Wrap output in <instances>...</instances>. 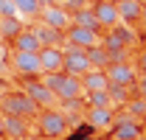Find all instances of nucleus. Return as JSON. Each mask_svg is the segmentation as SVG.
<instances>
[{
  "label": "nucleus",
  "mask_w": 146,
  "mask_h": 140,
  "mask_svg": "<svg viewBox=\"0 0 146 140\" xmlns=\"http://www.w3.org/2000/svg\"><path fill=\"white\" fill-rule=\"evenodd\" d=\"M34 121H36V132L42 137H65L70 132V121H68L65 109H59V104L56 106H42Z\"/></svg>",
  "instance_id": "obj_1"
},
{
  "label": "nucleus",
  "mask_w": 146,
  "mask_h": 140,
  "mask_svg": "<svg viewBox=\"0 0 146 140\" xmlns=\"http://www.w3.org/2000/svg\"><path fill=\"white\" fill-rule=\"evenodd\" d=\"M42 81H45V87L54 92L59 101H70V98H82V81H79V76H70V73H65V70H56V73H42L39 76Z\"/></svg>",
  "instance_id": "obj_2"
},
{
  "label": "nucleus",
  "mask_w": 146,
  "mask_h": 140,
  "mask_svg": "<svg viewBox=\"0 0 146 140\" xmlns=\"http://www.w3.org/2000/svg\"><path fill=\"white\" fill-rule=\"evenodd\" d=\"M39 106L31 101V95L25 90H6L0 98V115H20L25 121H34Z\"/></svg>",
  "instance_id": "obj_3"
},
{
  "label": "nucleus",
  "mask_w": 146,
  "mask_h": 140,
  "mask_svg": "<svg viewBox=\"0 0 146 140\" xmlns=\"http://www.w3.org/2000/svg\"><path fill=\"white\" fill-rule=\"evenodd\" d=\"M110 135H112V140H141L143 126H141V121H138L135 115L124 112V115H115V118H112Z\"/></svg>",
  "instance_id": "obj_4"
},
{
  "label": "nucleus",
  "mask_w": 146,
  "mask_h": 140,
  "mask_svg": "<svg viewBox=\"0 0 146 140\" xmlns=\"http://www.w3.org/2000/svg\"><path fill=\"white\" fill-rule=\"evenodd\" d=\"M9 67L17 73L20 79H31V76H42L39 70V59L31 51H9Z\"/></svg>",
  "instance_id": "obj_5"
},
{
  "label": "nucleus",
  "mask_w": 146,
  "mask_h": 140,
  "mask_svg": "<svg viewBox=\"0 0 146 140\" xmlns=\"http://www.w3.org/2000/svg\"><path fill=\"white\" fill-rule=\"evenodd\" d=\"M104 76H107L110 84H124V87H132L135 79H138V70L132 62H107L104 65Z\"/></svg>",
  "instance_id": "obj_6"
},
{
  "label": "nucleus",
  "mask_w": 146,
  "mask_h": 140,
  "mask_svg": "<svg viewBox=\"0 0 146 140\" xmlns=\"http://www.w3.org/2000/svg\"><path fill=\"white\" fill-rule=\"evenodd\" d=\"M132 42H135V36L129 31L127 25H112L107 28V34H101V45H104V51H129L132 48Z\"/></svg>",
  "instance_id": "obj_7"
},
{
  "label": "nucleus",
  "mask_w": 146,
  "mask_h": 140,
  "mask_svg": "<svg viewBox=\"0 0 146 140\" xmlns=\"http://www.w3.org/2000/svg\"><path fill=\"white\" fill-rule=\"evenodd\" d=\"M62 70L70 73V76H82V73H87V70H90V62H87L84 48L65 45V48H62Z\"/></svg>",
  "instance_id": "obj_8"
},
{
  "label": "nucleus",
  "mask_w": 146,
  "mask_h": 140,
  "mask_svg": "<svg viewBox=\"0 0 146 140\" xmlns=\"http://www.w3.org/2000/svg\"><path fill=\"white\" fill-rule=\"evenodd\" d=\"M23 90L31 95V101H34L39 109H42V106H56V104H59V98H56L54 92L45 87V81H42L39 76H31V79H25V81H23Z\"/></svg>",
  "instance_id": "obj_9"
},
{
  "label": "nucleus",
  "mask_w": 146,
  "mask_h": 140,
  "mask_svg": "<svg viewBox=\"0 0 146 140\" xmlns=\"http://www.w3.org/2000/svg\"><path fill=\"white\" fill-rule=\"evenodd\" d=\"M101 42V31H93V28H84V25H68L65 28V45H73V48H90V45H98Z\"/></svg>",
  "instance_id": "obj_10"
},
{
  "label": "nucleus",
  "mask_w": 146,
  "mask_h": 140,
  "mask_svg": "<svg viewBox=\"0 0 146 140\" xmlns=\"http://www.w3.org/2000/svg\"><path fill=\"white\" fill-rule=\"evenodd\" d=\"M90 9H93L96 22L101 25V31H107V28H112V25L121 22V20H118V6H115V0H96V3H90Z\"/></svg>",
  "instance_id": "obj_11"
},
{
  "label": "nucleus",
  "mask_w": 146,
  "mask_h": 140,
  "mask_svg": "<svg viewBox=\"0 0 146 140\" xmlns=\"http://www.w3.org/2000/svg\"><path fill=\"white\" fill-rule=\"evenodd\" d=\"M36 20L45 22V25H51V28H56V31H65L70 25V11L62 9V6H56V3H45Z\"/></svg>",
  "instance_id": "obj_12"
},
{
  "label": "nucleus",
  "mask_w": 146,
  "mask_h": 140,
  "mask_svg": "<svg viewBox=\"0 0 146 140\" xmlns=\"http://www.w3.org/2000/svg\"><path fill=\"white\" fill-rule=\"evenodd\" d=\"M36 59H39V70L42 73L62 70V45H42L36 51Z\"/></svg>",
  "instance_id": "obj_13"
},
{
  "label": "nucleus",
  "mask_w": 146,
  "mask_h": 140,
  "mask_svg": "<svg viewBox=\"0 0 146 140\" xmlns=\"http://www.w3.org/2000/svg\"><path fill=\"white\" fill-rule=\"evenodd\" d=\"M3 135L9 140H23L25 135H31V121L20 115H3Z\"/></svg>",
  "instance_id": "obj_14"
},
{
  "label": "nucleus",
  "mask_w": 146,
  "mask_h": 140,
  "mask_svg": "<svg viewBox=\"0 0 146 140\" xmlns=\"http://www.w3.org/2000/svg\"><path fill=\"white\" fill-rule=\"evenodd\" d=\"M112 118H115L112 106H84V121L90 129H110Z\"/></svg>",
  "instance_id": "obj_15"
},
{
  "label": "nucleus",
  "mask_w": 146,
  "mask_h": 140,
  "mask_svg": "<svg viewBox=\"0 0 146 140\" xmlns=\"http://www.w3.org/2000/svg\"><path fill=\"white\" fill-rule=\"evenodd\" d=\"M9 51H31V53H36L42 45H39V39H36V34H34V28H23L17 36H11L9 42Z\"/></svg>",
  "instance_id": "obj_16"
},
{
  "label": "nucleus",
  "mask_w": 146,
  "mask_h": 140,
  "mask_svg": "<svg viewBox=\"0 0 146 140\" xmlns=\"http://www.w3.org/2000/svg\"><path fill=\"white\" fill-rule=\"evenodd\" d=\"M118 6V20L124 25H135L141 20V11H143V0H115Z\"/></svg>",
  "instance_id": "obj_17"
},
{
  "label": "nucleus",
  "mask_w": 146,
  "mask_h": 140,
  "mask_svg": "<svg viewBox=\"0 0 146 140\" xmlns=\"http://www.w3.org/2000/svg\"><path fill=\"white\" fill-rule=\"evenodd\" d=\"M79 81H82V90L84 92H96V90H107V76H104V67H90L87 73H82L79 76Z\"/></svg>",
  "instance_id": "obj_18"
},
{
  "label": "nucleus",
  "mask_w": 146,
  "mask_h": 140,
  "mask_svg": "<svg viewBox=\"0 0 146 140\" xmlns=\"http://www.w3.org/2000/svg\"><path fill=\"white\" fill-rule=\"evenodd\" d=\"M31 28H34L39 45H62V42H65V31H56V28L45 25V22H36V25H31Z\"/></svg>",
  "instance_id": "obj_19"
},
{
  "label": "nucleus",
  "mask_w": 146,
  "mask_h": 140,
  "mask_svg": "<svg viewBox=\"0 0 146 140\" xmlns=\"http://www.w3.org/2000/svg\"><path fill=\"white\" fill-rule=\"evenodd\" d=\"M25 25H23V17L17 14H9V17H0V36H3V42H9L11 36H17Z\"/></svg>",
  "instance_id": "obj_20"
},
{
  "label": "nucleus",
  "mask_w": 146,
  "mask_h": 140,
  "mask_svg": "<svg viewBox=\"0 0 146 140\" xmlns=\"http://www.w3.org/2000/svg\"><path fill=\"white\" fill-rule=\"evenodd\" d=\"M14 3V11H17V17H28V20H34L39 17V11H42V0H11Z\"/></svg>",
  "instance_id": "obj_21"
},
{
  "label": "nucleus",
  "mask_w": 146,
  "mask_h": 140,
  "mask_svg": "<svg viewBox=\"0 0 146 140\" xmlns=\"http://www.w3.org/2000/svg\"><path fill=\"white\" fill-rule=\"evenodd\" d=\"M70 22H73V25H84V28H93V31H101V25L96 22V17H93V9H90V6L70 11Z\"/></svg>",
  "instance_id": "obj_22"
},
{
  "label": "nucleus",
  "mask_w": 146,
  "mask_h": 140,
  "mask_svg": "<svg viewBox=\"0 0 146 140\" xmlns=\"http://www.w3.org/2000/svg\"><path fill=\"white\" fill-rule=\"evenodd\" d=\"M87 53V62H90V67H104L110 59H107V51H104V45L98 42V45H90V48H84Z\"/></svg>",
  "instance_id": "obj_23"
},
{
  "label": "nucleus",
  "mask_w": 146,
  "mask_h": 140,
  "mask_svg": "<svg viewBox=\"0 0 146 140\" xmlns=\"http://www.w3.org/2000/svg\"><path fill=\"white\" fill-rule=\"evenodd\" d=\"M82 101H84V106H112V104H110L107 90H96V92H82Z\"/></svg>",
  "instance_id": "obj_24"
},
{
  "label": "nucleus",
  "mask_w": 146,
  "mask_h": 140,
  "mask_svg": "<svg viewBox=\"0 0 146 140\" xmlns=\"http://www.w3.org/2000/svg\"><path fill=\"white\" fill-rule=\"evenodd\" d=\"M107 95H110V104H127L129 87H124V84H107Z\"/></svg>",
  "instance_id": "obj_25"
},
{
  "label": "nucleus",
  "mask_w": 146,
  "mask_h": 140,
  "mask_svg": "<svg viewBox=\"0 0 146 140\" xmlns=\"http://www.w3.org/2000/svg\"><path fill=\"white\" fill-rule=\"evenodd\" d=\"M132 87L138 90V95H141V98H146V73H141V76L135 79V84H132Z\"/></svg>",
  "instance_id": "obj_26"
},
{
  "label": "nucleus",
  "mask_w": 146,
  "mask_h": 140,
  "mask_svg": "<svg viewBox=\"0 0 146 140\" xmlns=\"http://www.w3.org/2000/svg\"><path fill=\"white\" fill-rule=\"evenodd\" d=\"M135 70H138V76H141V73H146V51L138 53V59H135Z\"/></svg>",
  "instance_id": "obj_27"
},
{
  "label": "nucleus",
  "mask_w": 146,
  "mask_h": 140,
  "mask_svg": "<svg viewBox=\"0 0 146 140\" xmlns=\"http://www.w3.org/2000/svg\"><path fill=\"white\" fill-rule=\"evenodd\" d=\"M84 6H87V0H65V6H62V9L76 11V9H84Z\"/></svg>",
  "instance_id": "obj_28"
},
{
  "label": "nucleus",
  "mask_w": 146,
  "mask_h": 140,
  "mask_svg": "<svg viewBox=\"0 0 146 140\" xmlns=\"http://www.w3.org/2000/svg\"><path fill=\"white\" fill-rule=\"evenodd\" d=\"M6 59H9V45L0 42V62H6Z\"/></svg>",
  "instance_id": "obj_29"
},
{
  "label": "nucleus",
  "mask_w": 146,
  "mask_h": 140,
  "mask_svg": "<svg viewBox=\"0 0 146 140\" xmlns=\"http://www.w3.org/2000/svg\"><path fill=\"white\" fill-rule=\"evenodd\" d=\"M141 25H143V31H146V6H143V11H141V20H138Z\"/></svg>",
  "instance_id": "obj_30"
},
{
  "label": "nucleus",
  "mask_w": 146,
  "mask_h": 140,
  "mask_svg": "<svg viewBox=\"0 0 146 140\" xmlns=\"http://www.w3.org/2000/svg\"><path fill=\"white\" fill-rule=\"evenodd\" d=\"M6 137V135H3V115H0V140Z\"/></svg>",
  "instance_id": "obj_31"
},
{
  "label": "nucleus",
  "mask_w": 146,
  "mask_h": 140,
  "mask_svg": "<svg viewBox=\"0 0 146 140\" xmlns=\"http://www.w3.org/2000/svg\"><path fill=\"white\" fill-rule=\"evenodd\" d=\"M39 140H62V137H42V135H39Z\"/></svg>",
  "instance_id": "obj_32"
},
{
  "label": "nucleus",
  "mask_w": 146,
  "mask_h": 140,
  "mask_svg": "<svg viewBox=\"0 0 146 140\" xmlns=\"http://www.w3.org/2000/svg\"><path fill=\"white\" fill-rule=\"evenodd\" d=\"M23 140H39V137H31V135H25V137H23Z\"/></svg>",
  "instance_id": "obj_33"
},
{
  "label": "nucleus",
  "mask_w": 146,
  "mask_h": 140,
  "mask_svg": "<svg viewBox=\"0 0 146 140\" xmlns=\"http://www.w3.org/2000/svg\"><path fill=\"white\" fill-rule=\"evenodd\" d=\"M3 92H6V87H3V84H0V98H3Z\"/></svg>",
  "instance_id": "obj_34"
},
{
  "label": "nucleus",
  "mask_w": 146,
  "mask_h": 140,
  "mask_svg": "<svg viewBox=\"0 0 146 140\" xmlns=\"http://www.w3.org/2000/svg\"><path fill=\"white\" fill-rule=\"evenodd\" d=\"M143 115H146V98H143Z\"/></svg>",
  "instance_id": "obj_35"
},
{
  "label": "nucleus",
  "mask_w": 146,
  "mask_h": 140,
  "mask_svg": "<svg viewBox=\"0 0 146 140\" xmlns=\"http://www.w3.org/2000/svg\"><path fill=\"white\" fill-rule=\"evenodd\" d=\"M42 3H54V0H42Z\"/></svg>",
  "instance_id": "obj_36"
},
{
  "label": "nucleus",
  "mask_w": 146,
  "mask_h": 140,
  "mask_svg": "<svg viewBox=\"0 0 146 140\" xmlns=\"http://www.w3.org/2000/svg\"><path fill=\"white\" fill-rule=\"evenodd\" d=\"M141 121H143V123H146V115H143V118H141Z\"/></svg>",
  "instance_id": "obj_37"
},
{
  "label": "nucleus",
  "mask_w": 146,
  "mask_h": 140,
  "mask_svg": "<svg viewBox=\"0 0 146 140\" xmlns=\"http://www.w3.org/2000/svg\"><path fill=\"white\" fill-rule=\"evenodd\" d=\"M87 3H96V0H87Z\"/></svg>",
  "instance_id": "obj_38"
},
{
  "label": "nucleus",
  "mask_w": 146,
  "mask_h": 140,
  "mask_svg": "<svg viewBox=\"0 0 146 140\" xmlns=\"http://www.w3.org/2000/svg\"><path fill=\"white\" fill-rule=\"evenodd\" d=\"M0 42H3V36H0Z\"/></svg>",
  "instance_id": "obj_39"
}]
</instances>
